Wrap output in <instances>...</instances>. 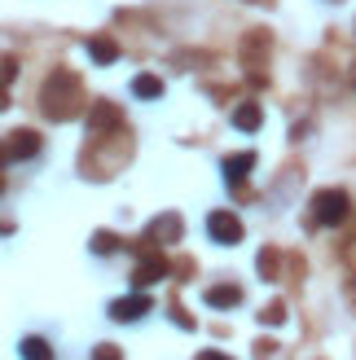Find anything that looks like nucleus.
Listing matches in <instances>:
<instances>
[{"instance_id":"nucleus-6","label":"nucleus","mask_w":356,"mask_h":360,"mask_svg":"<svg viewBox=\"0 0 356 360\" xmlns=\"http://www.w3.org/2000/svg\"><path fill=\"white\" fill-rule=\"evenodd\" d=\"M163 277H167V255H163L158 246H146V255H141L132 281H136V285H154V281H163Z\"/></svg>"},{"instance_id":"nucleus-16","label":"nucleus","mask_w":356,"mask_h":360,"mask_svg":"<svg viewBox=\"0 0 356 360\" xmlns=\"http://www.w3.org/2000/svg\"><path fill=\"white\" fill-rule=\"evenodd\" d=\"M18 352H23V360H53V347L44 343V338H23V347H18Z\"/></svg>"},{"instance_id":"nucleus-9","label":"nucleus","mask_w":356,"mask_h":360,"mask_svg":"<svg viewBox=\"0 0 356 360\" xmlns=\"http://www.w3.org/2000/svg\"><path fill=\"white\" fill-rule=\"evenodd\" d=\"M35 154H40V136H35L31 128L9 132V141H5V158H35Z\"/></svg>"},{"instance_id":"nucleus-21","label":"nucleus","mask_w":356,"mask_h":360,"mask_svg":"<svg viewBox=\"0 0 356 360\" xmlns=\"http://www.w3.org/2000/svg\"><path fill=\"white\" fill-rule=\"evenodd\" d=\"M172 321H176L181 330H193V316H189V312H185V308H181L176 299H172Z\"/></svg>"},{"instance_id":"nucleus-7","label":"nucleus","mask_w":356,"mask_h":360,"mask_svg":"<svg viewBox=\"0 0 356 360\" xmlns=\"http://www.w3.org/2000/svg\"><path fill=\"white\" fill-rule=\"evenodd\" d=\"M269 49H273L269 31H251V35L242 40V62L251 66V79H255V84L264 79V75H260V66H264V53H269Z\"/></svg>"},{"instance_id":"nucleus-12","label":"nucleus","mask_w":356,"mask_h":360,"mask_svg":"<svg viewBox=\"0 0 356 360\" xmlns=\"http://www.w3.org/2000/svg\"><path fill=\"white\" fill-rule=\"evenodd\" d=\"M260 123H264L260 101H242V105H234V128H242V132H255Z\"/></svg>"},{"instance_id":"nucleus-23","label":"nucleus","mask_w":356,"mask_h":360,"mask_svg":"<svg viewBox=\"0 0 356 360\" xmlns=\"http://www.w3.org/2000/svg\"><path fill=\"white\" fill-rule=\"evenodd\" d=\"M277 356V343H273V338H260V343H255V360H273Z\"/></svg>"},{"instance_id":"nucleus-11","label":"nucleus","mask_w":356,"mask_h":360,"mask_svg":"<svg viewBox=\"0 0 356 360\" xmlns=\"http://www.w3.org/2000/svg\"><path fill=\"white\" fill-rule=\"evenodd\" d=\"M88 58H93L97 66H110V62H119V44L110 40V35H93V40H88Z\"/></svg>"},{"instance_id":"nucleus-15","label":"nucleus","mask_w":356,"mask_h":360,"mask_svg":"<svg viewBox=\"0 0 356 360\" xmlns=\"http://www.w3.org/2000/svg\"><path fill=\"white\" fill-rule=\"evenodd\" d=\"M260 277L264 281H281V255H277V250H260Z\"/></svg>"},{"instance_id":"nucleus-17","label":"nucleus","mask_w":356,"mask_h":360,"mask_svg":"<svg viewBox=\"0 0 356 360\" xmlns=\"http://www.w3.org/2000/svg\"><path fill=\"white\" fill-rule=\"evenodd\" d=\"M260 321H264V326H281V321H286V303H281V299H273V303H264V312H260Z\"/></svg>"},{"instance_id":"nucleus-2","label":"nucleus","mask_w":356,"mask_h":360,"mask_svg":"<svg viewBox=\"0 0 356 360\" xmlns=\"http://www.w3.org/2000/svg\"><path fill=\"white\" fill-rule=\"evenodd\" d=\"M348 215H352V202H348L343 189H317V193H312V220H317V224L334 229V224H343Z\"/></svg>"},{"instance_id":"nucleus-3","label":"nucleus","mask_w":356,"mask_h":360,"mask_svg":"<svg viewBox=\"0 0 356 360\" xmlns=\"http://www.w3.org/2000/svg\"><path fill=\"white\" fill-rule=\"evenodd\" d=\"M119 132H123V110L115 101H93V110H88V136L106 141V136H119Z\"/></svg>"},{"instance_id":"nucleus-13","label":"nucleus","mask_w":356,"mask_h":360,"mask_svg":"<svg viewBox=\"0 0 356 360\" xmlns=\"http://www.w3.org/2000/svg\"><path fill=\"white\" fill-rule=\"evenodd\" d=\"M207 303H211V308H238V303H242V285H211Z\"/></svg>"},{"instance_id":"nucleus-20","label":"nucleus","mask_w":356,"mask_h":360,"mask_svg":"<svg viewBox=\"0 0 356 360\" xmlns=\"http://www.w3.org/2000/svg\"><path fill=\"white\" fill-rule=\"evenodd\" d=\"M93 360H123V352H119L115 343H97V347H93Z\"/></svg>"},{"instance_id":"nucleus-1","label":"nucleus","mask_w":356,"mask_h":360,"mask_svg":"<svg viewBox=\"0 0 356 360\" xmlns=\"http://www.w3.org/2000/svg\"><path fill=\"white\" fill-rule=\"evenodd\" d=\"M80 105H84V84H80V75H75V70H66V66H58L44 79V88H40V110L53 123H66V119L80 115Z\"/></svg>"},{"instance_id":"nucleus-22","label":"nucleus","mask_w":356,"mask_h":360,"mask_svg":"<svg viewBox=\"0 0 356 360\" xmlns=\"http://www.w3.org/2000/svg\"><path fill=\"white\" fill-rule=\"evenodd\" d=\"M343 264H348L352 273H356V224H352V238L343 242Z\"/></svg>"},{"instance_id":"nucleus-14","label":"nucleus","mask_w":356,"mask_h":360,"mask_svg":"<svg viewBox=\"0 0 356 360\" xmlns=\"http://www.w3.org/2000/svg\"><path fill=\"white\" fill-rule=\"evenodd\" d=\"M132 93L141 101H154V97H163V79H154V75H136L132 79Z\"/></svg>"},{"instance_id":"nucleus-26","label":"nucleus","mask_w":356,"mask_h":360,"mask_svg":"<svg viewBox=\"0 0 356 360\" xmlns=\"http://www.w3.org/2000/svg\"><path fill=\"white\" fill-rule=\"evenodd\" d=\"M255 5H264V0H255Z\"/></svg>"},{"instance_id":"nucleus-8","label":"nucleus","mask_w":356,"mask_h":360,"mask_svg":"<svg viewBox=\"0 0 356 360\" xmlns=\"http://www.w3.org/2000/svg\"><path fill=\"white\" fill-rule=\"evenodd\" d=\"M150 308H154L150 295H128V299H115V303H110V321H141Z\"/></svg>"},{"instance_id":"nucleus-25","label":"nucleus","mask_w":356,"mask_h":360,"mask_svg":"<svg viewBox=\"0 0 356 360\" xmlns=\"http://www.w3.org/2000/svg\"><path fill=\"white\" fill-rule=\"evenodd\" d=\"M0 193H5V176H0Z\"/></svg>"},{"instance_id":"nucleus-24","label":"nucleus","mask_w":356,"mask_h":360,"mask_svg":"<svg viewBox=\"0 0 356 360\" xmlns=\"http://www.w3.org/2000/svg\"><path fill=\"white\" fill-rule=\"evenodd\" d=\"M193 360H229V356H220V352H203V356H193Z\"/></svg>"},{"instance_id":"nucleus-18","label":"nucleus","mask_w":356,"mask_h":360,"mask_svg":"<svg viewBox=\"0 0 356 360\" xmlns=\"http://www.w3.org/2000/svg\"><path fill=\"white\" fill-rule=\"evenodd\" d=\"M93 250H97V255H115V250H119V238H115V233H93Z\"/></svg>"},{"instance_id":"nucleus-5","label":"nucleus","mask_w":356,"mask_h":360,"mask_svg":"<svg viewBox=\"0 0 356 360\" xmlns=\"http://www.w3.org/2000/svg\"><path fill=\"white\" fill-rule=\"evenodd\" d=\"M181 233H185V224H181V215L176 211H167V215H158V220H150V229H146V246H167V242H181Z\"/></svg>"},{"instance_id":"nucleus-19","label":"nucleus","mask_w":356,"mask_h":360,"mask_svg":"<svg viewBox=\"0 0 356 360\" xmlns=\"http://www.w3.org/2000/svg\"><path fill=\"white\" fill-rule=\"evenodd\" d=\"M13 75H18V62L9 58V53H0V88L13 84Z\"/></svg>"},{"instance_id":"nucleus-10","label":"nucleus","mask_w":356,"mask_h":360,"mask_svg":"<svg viewBox=\"0 0 356 360\" xmlns=\"http://www.w3.org/2000/svg\"><path fill=\"white\" fill-rule=\"evenodd\" d=\"M251 167H255V154H251V150L229 154V158H224V180H229L234 189H242V185H246V176H251Z\"/></svg>"},{"instance_id":"nucleus-4","label":"nucleus","mask_w":356,"mask_h":360,"mask_svg":"<svg viewBox=\"0 0 356 360\" xmlns=\"http://www.w3.org/2000/svg\"><path fill=\"white\" fill-rule=\"evenodd\" d=\"M207 238L216 246H238L242 242V220L234 211H211L207 215Z\"/></svg>"}]
</instances>
